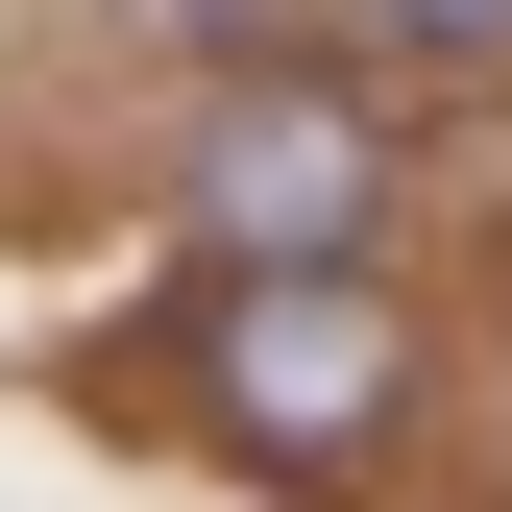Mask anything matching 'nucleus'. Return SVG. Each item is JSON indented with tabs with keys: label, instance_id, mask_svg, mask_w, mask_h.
<instances>
[{
	"label": "nucleus",
	"instance_id": "obj_2",
	"mask_svg": "<svg viewBox=\"0 0 512 512\" xmlns=\"http://www.w3.org/2000/svg\"><path fill=\"white\" fill-rule=\"evenodd\" d=\"M196 220L244 244V269H342V244H366V122L317 98V74H244L196 122Z\"/></svg>",
	"mask_w": 512,
	"mask_h": 512
},
{
	"label": "nucleus",
	"instance_id": "obj_3",
	"mask_svg": "<svg viewBox=\"0 0 512 512\" xmlns=\"http://www.w3.org/2000/svg\"><path fill=\"white\" fill-rule=\"evenodd\" d=\"M391 49H512V0H366Z\"/></svg>",
	"mask_w": 512,
	"mask_h": 512
},
{
	"label": "nucleus",
	"instance_id": "obj_1",
	"mask_svg": "<svg viewBox=\"0 0 512 512\" xmlns=\"http://www.w3.org/2000/svg\"><path fill=\"white\" fill-rule=\"evenodd\" d=\"M391 391H415V342H391V293H366V269H269V293L220 317V415L269 439V464H342Z\"/></svg>",
	"mask_w": 512,
	"mask_h": 512
}]
</instances>
